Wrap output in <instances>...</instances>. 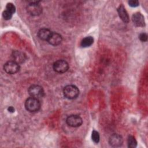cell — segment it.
Masks as SVG:
<instances>
[{"label":"cell","instance_id":"cell-1","mask_svg":"<svg viewBox=\"0 0 148 148\" xmlns=\"http://www.w3.org/2000/svg\"><path fill=\"white\" fill-rule=\"evenodd\" d=\"M25 109L30 112H35L40 108V103L38 99L30 97L27 99L25 102Z\"/></svg>","mask_w":148,"mask_h":148},{"label":"cell","instance_id":"cell-2","mask_svg":"<svg viewBox=\"0 0 148 148\" xmlns=\"http://www.w3.org/2000/svg\"><path fill=\"white\" fill-rule=\"evenodd\" d=\"M63 94L65 98L69 99L76 98L79 94V90L74 85H68L64 88Z\"/></svg>","mask_w":148,"mask_h":148},{"label":"cell","instance_id":"cell-3","mask_svg":"<svg viewBox=\"0 0 148 148\" xmlns=\"http://www.w3.org/2000/svg\"><path fill=\"white\" fill-rule=\"evenodd\" d=\"M28 94L31 97L40 99L44 95V91L42 87L39 85L34 84L31 86L28 90Z\"/></svg>","mask_w":148,"mask_h":148},{"label":"cell","instance_id":"cell-4","mask_svg":"<svg viewBox=\"0 0 148 148\" xmlns=\"http://www.w3.org/2000/svg\"><path fill=\"white\" fill-rule=\"evenodd\" d=\"M27 10L30 15L36 16L42 13V8L38 2H32L27 5Z\"/></svg>","mask_w":148,"mask_h":148},{"label":"cell","instance_id":"cell-5","mask_svg":"<svg viewBox=\"0 0 148 148\" xmlns=\"http://www.w3.org/2000/svg\"><path fill=\"white\" fill-rule=\"evenodd\" d=\"M69 65L68 62L63 60H58L53 64V69L56 72L62 73L68 71Z\"/></svg>","mask_w":148,"mask_h":148},{"label":"cell","instance_id":"cell-6","mask_svg":"<svg viewBox=\"0 0 148 148\" xmlns=\"http://www.w3.org/2000/svg\"><path fill=\"white\" fill-rule=\"evenodd\" d=\"M3 69L9 74H14L19 71L20 66L16 62L14 61H10L4 64Z\"/></svg>","mask_w":148,"mask_h":148},{"label":"cell","instance_id":"cell-7","mask_svg":"<svg viewBox=\"0 0 148 148\" xmlns=\"http://www.w3.org/2000/svg\"><path fill=\"white\" fill-rule=\"evenodd\" d=\"M67 124L72 127H77L82 125V119L78 115L72 114L68 116L66 120Z\"/></svg>","mask_w":148,"mask_h":148},{"label":"cell","instance_id":"cell-8","mask_svg":"<svg viewBox=\"0 0 148 148\" xmlns=\"http://www.w3.org/2000/svg\"><path fill=\"white\" fill-rule=\"evenodd\" d=\"M109 143L112 147H120L123 143V139L121 136L119 134H114L110 136Z\"/></svg>","mask_w":148,"mask_h":148},{"label":"cell","instance_id":"cell-9","mask_svg":"<svg viewBox=\"0 0 148 148\" xmlns=\"http://www.w3.org/2000/svg\"><path fill=\"white\" fill-rule=\"evenodd\" d=\"M47 41L49 44L53 46H57L61 43L62 41V36L57 32H52Z\"/></svg>","mask_w":148,"mask_h":148},{"label":"cell","instance_id":"cell-10","mask_svg":"<svg viewBox=\"0 0 148 148\" xmlns=\"http://www.w3.org/2000/svg\"><path fill=\"white\" fill-rule=\"evenodd\" d=\"M132 20L134 24L138 27H144L145 21L143 16L140 13H135L132 16Z\"/></svg>","mask_w":148,"mask_h":148},{"label":"cell","instance_id":"cell-11","mask_svg":"<svg viewBox=\"0 0 148 148\" xmlns=\"http://www.w3.org/2000/svg\"><path fill=\"white\" fill-rule=\"evenodd\" d=\"M12 57L13 59V61L18 63V64L20 63H23L25 61L26 59L25 55L21 51H14L12 54Z\"/></svg>","mask_w":148,"mask_h":148},{"label":"cell","instance_id":"cell-12","mask_svg":"<svg viewBox=\"0 0 148 148\" xmlns=\"http://www.w3.org/2000/svg\"><path fill=\"white\" fill-rule=\"evenodd\" d=\"M117 12L119 13V17L124 23H128L129 16L128 14L123 5H120L117 8Z\"/></svg>","mask_w":148,"mask_h":148},{"label":"cell","instance_id":"cell-13","mask_svg":"<svg viewBox=\"0 0 148 148\" xmlns=\"http://www.w3.org/2000/svg\"><path fill=\"white\" fill-rule=\"evenodd\" d=\"M51 32H52L50 31L49 29L41 28L38 32V36L42 40H47Z\"/></svg>","mask_w":148,"mask_h":148},{"label":"cell","instance_id":"cell-14","mask_svg":"<svg viewBox=\"0 0 148 148\" xmlns=\"http://www.w3.org/2000/svg\"><path fill=\"white\" fill-rule=\"evenodd\" d=\"M94 42V39L91 36H87L84 38L81 42L80 45L83 47H87L90 46Z\"/></svg>","mask_w":148,"mask_h":148},{"label":"cell","instance_id":"cell-15","mask_svg":"<svg viewBox=\"0 0 148 148\" xmlns=\"http://www.w3.org/2000/svg\"><path fill=\"white\" fill-rule=\"evenodd\" d=\"M128 143V147L131 148H134L136 147L137 146V142L135 139V138L133 136H129L127 140Z\"/></svg>","mask_w":148,"mask_h":148},{"label":"cell","instance_id":"cell-16","mask_svg":"<svg viewBox=\"0 0 148 148\" xmlns=\"http://www.w3.org/2000/svg\"><path fill=\"white\" fill-rule=\"evenodd\" d=\"M91 138H92V140L95 142V143H98L99 141V133L94 130L92 132V135H91Z\"/></svg>","mask_w":148,"mask_h":148},{"label":"cell","instance_id":"cell-17","mask_svg":"<svg viewBox=\"0 0 148 148\" xmlns=\"http://www.w3.org/2000/svg\"><path fill=\"white\" fill-rule=\"evenodd\" d=\"M12 15H13V13H12L11 12H10L9 11H8L7 10H4L2 13V16H3V18L6 20L11 19V18L12 17Z\"/></svg>","mask_w":148,"mask_h":148},{"label":"cell","instance_id":"cell-18","mask_svg":"<svg viewBox=\"0 0 148 148\" xmlns=\"http://www.w3.org/2000/svg\"><path fill=\"white\" fill-rule=\"evenodd\" d=\"M6 10L9 11L12 13H14L16 11V8L14 5L12 3H8L6 6Z\"/></svg>","mask_w":148,"mask_h":148},{"label":"cell","instance_id":"cell-19","mask_svg":"<svg viewBox=\"0 0 148 148\" xmlns=\"http://www.w3.org/2000/svg\"><path fill=\"white\" fill-rule=\"evenodd\" d=\"M139 38L142 42H146L147 40V35L145 33H141L139 36Z\"/></svg>","mask_w":148,"mask_h":148},{"label":"cell","instance_id":"cell-20","mask_svg":"<svg viewBox=\"0 0 148 148\" xmlns=\"http://www.w3.org/2000/svg\"><path fill=\"white\" fill-rule=\"evenodd\" d=\"M128 4L132 7H136L139 5V2L136 0H131L128 1Z\"/></svg>","mask_w":148,"mask_h":148},{"label":"cell","instance_id":"cell-21","mask_svg":"<svg viewBox=\"0 0 148 148\" xmlns=\"http://www.w3.org/2000/svg\"><path fill=\"white\" fill-rule=\"evenodd\" d=\"M8 110L9 112H14V109L13 108V107L12 106H9L8 108Z\"/></svg>","mask_w":148,"mask_h":148}]
</instances>
